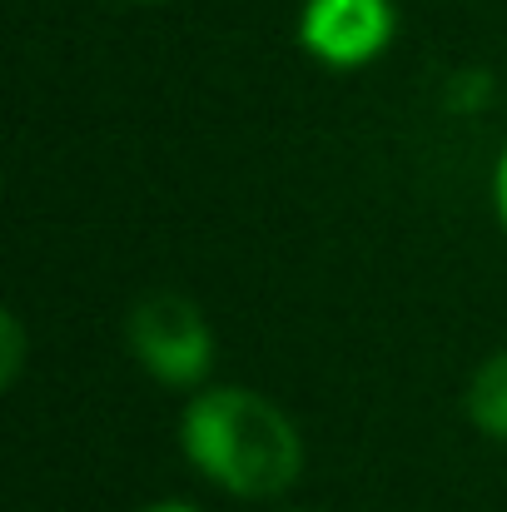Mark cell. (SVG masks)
Masks as SVG:
<instances>
[{
  "label": "cell",
  "mask_w": 507,
  "mask_h": 512,
  "mask_svg": "<svg viewBox=\"0 0 507 512\" xmlns=\"http://www.w3.org/2000/svg\"><path fill=\"white\" fill-rule=\"evenodd\" d=\"M189 463L239 498H279L294 488L304 448L294 423L249 388H209L184 408Z\"/></svg>",
  "instance_id": "1"
},
{
  "label": "cell",
  "mask_w": 507,
  "mask_h": 512,
  "mask_svg": "<svg viewBox=\"0 0 507 512\" xmlns=\"http://www.w3.org/2000/svg\"><path fill=\"white\" fill-rule=\"evenodd\" d=\"M130 348L135 358L174 388H189L209 373L214 363V339H209V324L199 319V309L179 294H145L135 309H130Z\"/></svg>",
  "instance_id": "2"
},
{
  "label": "cell",
  "mask_w": 507,
  "mask_h": 512,
  "mask_svg": "<svg viewBox=\"0 0 507 512\" xmlns=\"http://www.w3.org/2000/svg\"><path fill=\"white\" fill-rule=\"evenodd\" d=\"M388 30H393L388 0H309V15H304L309 50L334 65H358L378 55Z\"/></svg>",
  "instance_id": "3"
},
{
  "label": "cell",
  "mask_w": 507,
  "mask_h": 512,
  "mask_svg": "<svg viewBox=\"0 0 507 512\" xmlns=\"http://www.w3.org/2000/svg\"><path fill=\"white\" fill-rule=\"evenodd\" d=\"M468 418L493 433V438H507V353H493L473 383H468Z\"/></svg>",
  "instance_id": "4"
},
{
  "label": "cell",
  "mask_w": 507,
  "mask_h": 512,
  "mask_svg": "<svg viewBox=\"0 0 507 512\" xmlns=\"http://www.w3.org/2000/svg\"><path fill=\"white\" fill-rule=\"evenodd\" d=\"M20 353H25L20 319H15V314H5V368H0V378H5V383H15V373H20Z\"/></svg>",
  "instance_id": "5"
},
{
  "label": "cell",
  "mask_w": 507,
  "mask_h": 512,
  "mask_svg": "<svg viewBox=\"0 0 507 512\" xmlns=\"http://www.w3.org/2000/svg\"><path fill=\"white\" fill-rule=\"evenodd\" d=\"M498 209H503V224H507V155L498 165Z\"/></svg>",
  "instance_id": "6"
},
{
  "label": "cell",
  "mask_w": 507,
  "mask_h": 512,
  "mask_svg": "<svg viewBox=\"0 0 507 512\" xmlns=\"http://www.w3.org/2000/svg\"><path fill=\"white\" fill-rule=\"evenodd\" d=\"M145 512H194V508H184V503H160V508H145Z\"/></svg>",
  "instance_id": "7"
}]
</instances>
